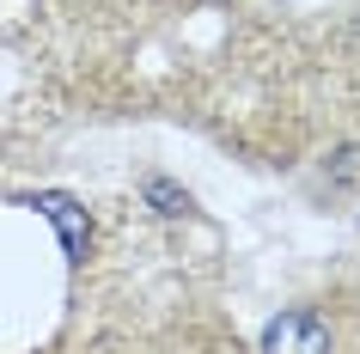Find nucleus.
I'll use <instances>...</instances> for the list:
<instances>
[{
    "instance_id": "obj_1",
    "label": "nucleus",
    "mask_w": 360,
    "mask_h": 354,
    "mask_svg": "<svg viewBox=\"0 0 360 354\" xmlns=\"http://www.w3.org/2000/svg\"><path fill=\"white\" fill-rule=\"evenodd\" d=\"M263 354H330V324H323L311 305H293V312L269 317Z\"/></svg>"
}]
</instances>
